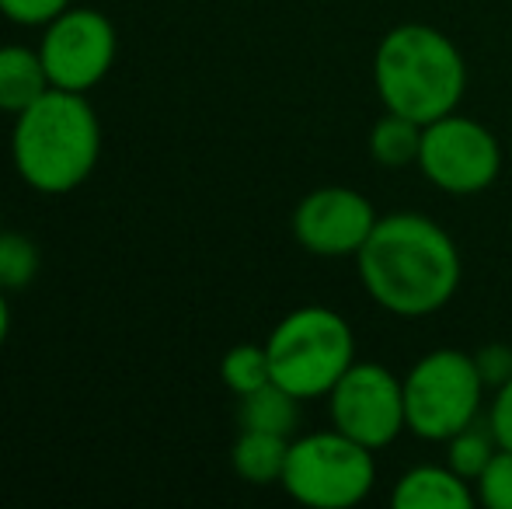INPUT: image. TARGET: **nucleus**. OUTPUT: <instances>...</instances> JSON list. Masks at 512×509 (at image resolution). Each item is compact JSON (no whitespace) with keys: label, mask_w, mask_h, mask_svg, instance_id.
<instances>
[{"label":"nucleus","mask_w":512,"mask_h":509,"mask_svg":"<svg viewBox=\"0 0 512 509\" xmlns=\"http://www.w3.org/2000/svg\"><path fill=\"white\" fill-rule=\"evenodd\" d=\"M359 283L370 300L398 318H425L453 300L460 252L453 238L422 213L380 217L356 252Z\"/></svg>","instance_id":"obj_1"},{"label":"nucleus","mask_w":512,"mask_h":509,"mask_svg":"<svg viewBox=\"0 0 512 509\" xmlns=\"http://www.w3.org/2000/svg\"><path fill=\"white\" fill-rule=\"evenodd\" d=\"M102 157V123L81 91L49 88L14 116L11 161L28 189L67 196L81 189Z\"/></svg>","instance_id":"obj_2"},{"label":"nucleus","mask_w":512,"mask_h":509,"mask_svg":"<svg viewBox=\"0 0 512 509\" xmlns=\"http://www.w3.org/2000/svg\"><path fill=\"white\" fill-rule=\"evenodd\" d=\"M373 84L387 112L429 126L457 112L467 91V63L450 35L432 25H398L380 39Z\"/></svg>","instance_id":"obj_3"},{"label":"nucleus","mask_w":512,"mask_h":509,"mask_svg":"<svg viewBox=\"0 0 512 509\" xmlns=\"http://www.w3.org/2000/svg\"><path fill=\"white\" fill-rule=\"evenodd\" d=\"M272 381L307 398H328L342 381L345 370L356 363V335L338 311L307 304L290 311L265 339Z\"/></svg>","instance_id":"obj_4"},{"label":"nucleus","mask_w":512,"mask_h":509,"mask_svg":"<svg viewBox=\"0 0 512 509\" xmlns=\"http://www.w3.org/2000/svg\"><path fill=\"white\" fill-rule=\"evenodd\" d=\"M408 433L418 440L446 443L453 433L481 419L485 381L478 374L474 353L464 349H432L405 377Z\"/></svg>","instance_id":"obj_5"},{"label":"nucleus","mask_w":512,"mask_h":509,"mask_svg":"<svg viewBox=\"0 0 512 509\" xmlns=\"http://www.w3.org/2000/svg\"><path fill=\"white\" fill-rule=\"evenodd\" d=\"M373 482H377L373 450L331 426L324 433L290 440L279 485L304 506L349 509L370 496Z\"/></svg>","instance_id":"obj_6"},{"label":"nucleus","mask_w":512,"mask_h":509,"mask_svg":"<svg viewBox=\"0 0 512 509\" xmlns=\"http://www.w3.org/2000/svg\"><path fill=\"white\" fill-rule=\"evenodd\" d=\"M418 168L436 189L450 196L485 192L502 171V147L488 126L467 119L460 112L422 126Z\"/></svg>","instance_id":"obj_7"},{"label":"nucleus","mask_w":512,"mask_h":509,"mask_svg":"<svg viewBox=\"0 0 512 509\" xmlns=\"http://www.w3.org/2000/svg\"><path fill=\"white\" fill-rule=\"evenodd\" d=\"M331 426L349 440L380 450L408 429L405 381L384 363H352L342 381L328 391Z\"/></svg>","instance_id":"obj_8"},{"label":"nucleus","mask_w":512,"mask_h":509,"mask_svg":"<svg viewBox=\"0 0 512 509\" xmlns=\"http://www.w3.org/2000/svg\"><path fill=\"white\" fill-rule=\"evenodd\" d=\"M115 49H119V39H115L112 21L95 7L74 4L49 21L39 42L49 84L63 91H81V95L105 81L115 63Z\"/></svg>","instance_id":"obj_9"},{"label":"nucleus","mask_w":512,"mask_h":509,"mask_svg":"<svg viewBox=\"0 0 512 509\" xmlns=\"http://www.w3.org/2000/svg\"><path fill=\"white\" fill-rule=\"evenodd\" d=\"M377 210L356 189L345 185H324L307 192L293 210V238L300 248L321 258L356 255L366 245L370 231L377 227Z\"/></svg>","instance_id":"obj_10"},{"label":"nucleus","mask_w":512,"mask_h":509,"mask_svg":"<svg viewBox=\"0 0 512 509\" xmlns=\"http://www.w3.org/2000/svg\"><path fill=\"white\" fill-rule=\"evenodd\" d=\"M391 503L398 509H471L478 496L450 464H418L398 478Z\"/></svg>","instance_id":"obj_11"},{"label":"nucleus","mask_w":512,"mask_h":509,"mask_svg":"<svg viewBox=\"0 0 512 509\" xmlns=\"http://www.w3.org/2000/svg\"><path fill=\"white\" fill-rule=\"evenodd\" d=\"M49 84V74L42 67L39 49L28 46H0V112H25L28 105L39 102Z\"/></svg>","instance_id":"obj_12"},{"label":"nucleus","mask_w":512,"mask_h":509,"mask_svg":"<svg viewBox=\"0 0 512 509\" xmlns=\"http://www.w3.org/2000/svg\"><path fill=\"white\" fill-rule=\"evenodd\" d=\"M286 454H290V436L241 429L234 450H230V464H234L237 478H244V482L272 485L283 482Z\"/></svg>","instance_id":"obj_13"},{"label":"nucleus","mask_w":512,"mask_h":509,"mask_svg":"<svg viewBox=\"0 0 512 509\" xmlns=\"http://www.w3.org/2000/svg\"><path fill=\"white\" fill-rule=\"evenodd\" d=\"M237 422H241V429L293 436V429L300 426V398L286 391V387H279L276 381H269L265 387H258V391L241 394Z\"/></svg>","instance_id":"obj_14"},{"label":"nucleus","mask_w":512,"mask_h":509,"mask_svg":"<svg viewBox=\"0 0 512 509\" xmlns=\"http://www.w3.org/2000/svg\"><path fill=\"white\" fill-rule=\"evenodd\" d=\"M422 150V126L415 119H405L398 112H384L370 129V154L384 168H408L418 164Z\"/></svg>","instance_id":"obj_15"},{"label":"nucleus","mask_w":512,"mask_h":509,"mask_svg":"<svg viewBox=\"0 0 512 509\" xmlns=\"http://www.w3.org/2000/svg\"><path fill=\"white\" fill-rule=\"evenodd\" d=\"M495 450H499V440H495L488 419H474L471 426H464L446 440V464L474 485L481 471L488 468V461L495 457Z\"/></svg>","instance_id":"obj_16"},{"label":"nucleus","mask_w":512,"mask_h":509,"mask_svg":"<svg viewBox=\"0 0 512 509\" xmlns=\"http://www.w3.org/2000/svg\"><path fill=\"white\" fill-rule=\"evenodd\" d=\"M39 265L42 255L32 238L0 231V290L4 293L28 290L35 283V276H39Z\"/></svg>","instance_id":"obj_17"},{"label":"nucleus","mask_w":512,"mask_h":509,"mask_svg":"<svg viewBox=\"0 0 512 509\" xmlns=\"http://www.w3.org/2000/svg\"><path fill=\"white\" fill-rule=\"evenodd\" d=\"M220 377H223V384L237 394V398H241V394L258 391V387H265L272 381V367H269V353H265V346H251V342L234 346L220 360Z\"/></svg>","instance_id":"obj_18"},{"label":"nucleus","mask_w":512,"mask_h":509,"mask_svg":"<svg viewBox=\"0 0 512 509\" xmlns=\"http://www.w3.org/2000/svg\"><path fill=\"white\" fill-rule=\"evenodd\" d=\"M474 496L488 509H512V450L499 447L474 482Z\"/></svg>","instance_id":"obj_19"},{"label":"nucleus","mask_w":512,"mask_h":509,"mask_svg":"<svg viewBox=\"0 0 512 509\" xmlns=\"http://www.w3.org/2000/svg\"><path fill=\"white\" fill-rule=\"evenodd\" d=\"M74 0H0V14L14 25L46 28L56 14H63Z\"/></svg>","instance_id":"obj_20"},{"label":"nucleus","mask_w":512,"mask_h":509,"mask_svg":"<svg viewBox=\"0 0 512 509\" xmlns=\"http://www.w3.org/2000/svg\"><path fill=\"white\" fill-rule=\"evenodd\" d=\"M474 363H478V374L485 387H502L512 377V349L506 342H488L474 353Z\"/></svg>","instance_id":"obj_21"},{"label":"nucleus","mask_w":512,"mask_h":509,"mask_svg":"<svg viewBox=\"0 0 512 509\" xmlns=\"http://www.w3.org/2000/svg\"><path fill=\"white\" fill-rule=\"evenodd\" d=\"M488 426H492L499 447L512 450V377L502 387H495L492 408H488Z\"/></svg>","instance_id":"obj_22"},{"label":"nucleus","mask_w":512,"mask_h":509,"mask_svg":"<svg viewBox=\"0 0 512 509\" xmlns=\"http://www.w3.org/2000/svg\"><path fill=\"white\" fill-rule=\"evenodd\" d=\"M7 335H11V304H7V293L0 290V346L7 342Z\"/></svg>","instance_id":"obj_23"},{"label":"nucleus","mask_w":512,"mask_h":509,"mask_svg":"<svg viewBox=\"0 0 512 509\" xmlns=\"http://www.w3.org/2000/svg\"><path fill=\"white\" fill-rule=\"evenodd\" d=\"M0 231H4V217H0Z\"/></svg>","instance_id":"obj_24"}]
</instances>
